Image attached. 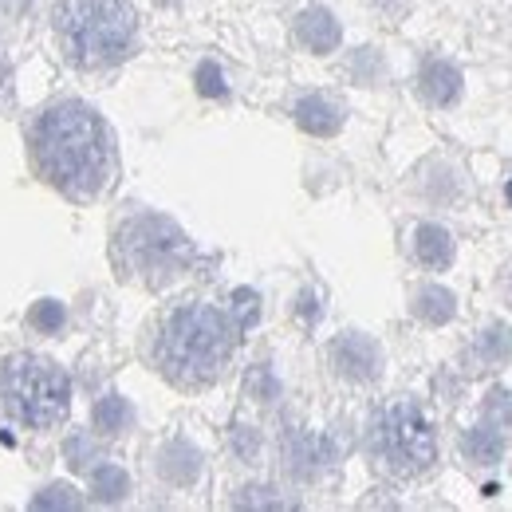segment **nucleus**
<instances>
[{
	"label": "nucleus",
	"mask_w": 512,
	"mask_h": 512,
	"mask_svg": "<svg viewBox=\"0 0 512 512\" xmlns=\"http://www.w3.org/2000/svg\"><path fill=\"white\" fill-rule=\"evenodd\" d=\"M40 178L71 201H95L115 182V138L87 103H52L28 130Z\"/></svg>",
	"instance_id": "obj_1"
},
{
	"label": "nucleus",
	"mask_w": 512,
	"mask_h": 512,
	"mask_svg": "<svg viewBox=\"0 0 512 512\" xmlns=\"http://www.w3.org/2000/svg\"><path fill=\"white\" fill-rule=\"evenodd\" d=\"M237 347V323L209 304H186L170 312L154 339V363L174 386H209Z\"/></svg>",
	"instance_id": "obj_2"
},
{
	"label": "nucleus",
	"mask_w": 512,
	"mask_h": 512,
	"mask_svg": "<svg viewBox=\"0 0 512 512\" xmlns=\"http://www.w3.org/2000/svg\"><path fill=\"white\" fill-rule=\"evenodd\" d=\"M56 32L67 64L103 71L130 56L138 16L127 0H64L56 12Z\"/></svg>",
	"instance_id": "obj_3"
},
{
	"label": "nucleus",
	"mask_w": 512,
	"mask_h": 512,
	"mask_svg": "<svg viewBox=\"0 0 512 512\" xmlns=\"http://www.w3.org/2000/svg\"><path fill=\"white\" fill-rule=\"evenodd\" d=\"M111 253H115L119 272L146 288H162L178 280L193 264L190 237L170 217H158V213H142V217H130L127 225H119Z\"/></svg>",
	"instance_id": "obj_4"
},
{
	"label": "nucleus",
	"mask_w": 512,
	"mask_h": 512,
	"mask_svg": "<svg viewBox=\"0 0 512 512\" xmlns=\"http://www.w3.org/2000/svg\"><path fill=\"white\" fill-rule=\"evenodd\" d=\"M71 383L67 375L40 359V355H12L0 367V410L28 426V430H52L67 418Z\"/></svg>",
	"instance_id": "obj_5"
},
{
	"label": "nucleus",
	"mask_w": 512,
	"mask_h": 512,
	"mask_svg": "<svg viewBox=\"0 0 512 512\" xmlns=\"http://www.w3.org/2000/svg\"><path fill=\"white\" fill-rule=\"evenodd\" d=\"M379 453L398 477H418L438 461V438L418 402H394L379 422Z\"/></svg>",
	"instance_id": "obj_6"
},
{
	"label": "nucleus",
	"mask_w": 512,
	"mask_h": 512,
	"mask_svg": "<svg viewBox=\"0 0 512 512\" xmlns=\"http://www.w3.org/2000/svg\"><path fill=\"white\" fill-rule=\"evenodd\" d=\"M331 367H335V375H343L351 383H375L383 375V351L371 335L347 331L331 343Z\"/></svg>",
	"instance_id": "obj_7"
},
{
	"label": "nucleus",
	"mask_w": 512,
	"mask_h": 512,
	"mask_svg": "<svg viewBox=\"0 0 512 512\" xmlns=\"http://www.w3.org/2000/svg\"><path fill=\"white\" fill-rule=\"evenodd\" d=\"M296 40H300L308 52L327 56V52L339 48L343 28H339V20H335L327 8H304V12L296 16Z\"/></svg>",
	"instance_id": "obj_8"
},
{
	"label": "nucleus",
	"mask_w": 512,
	"mask_h": 512,
	"mask_svg": "<svg viewBox=\"0 0 512 512\" xmlns=\"http://www.w3.org/2000/svg\"><path fill=\"white\" fill-rule=\"evenodd\" d=\"M461 71L446 60H430L418 75V95L430 103V107H453L461 99Z\"/></svg>",
	"instance_id": "obj_9"
},
{
	"label": "nucleus",
	"mask_w": 512,
	"mask_h": 512,
	"mask_svg": "<svg viewBox=\"0 0 512 512\" xmlns=\"http://www.w3.org/2000/svg\"><path fill=\"white\" fill-rule=\"evenodd\" d=\"M296 127L316 134V138H331L343 127V111L323 95H308V99L296 103Z\"/></svg>",
	"instance_id": "obj_10"
},
{
	"label": "nucleus",
	"mask_w": 512,
	"mask_h": 512,
	"mask_svg": "<svg viewBox=\"0 0 512 512\" xmlns=\"http://www.w3.org/2000/svg\"><path fill=\"white\" fill-rule=\"evenodd\" d=\"M331 461V446L316 434H292L288 438V469L296 477H316L323 465Z\"/></svg>",
	"instance_id": "obj_11"
},
{
	"label": "nucleus",
	"mask_w": 512,
	"mask_h": 512,
	"mask_svg": "<svg viewBox=\"0 0 512 512\" xmlns=\"http://www.w3.org/2000/svg\"><path fill=\"white\" fill-rule=\"evenodd\" d=\"M158 473L170 485H193L197 473H201V453L190 442H170V446L158 453Z\"/></svg>",
	"instance_id": "obj_12"
},
{
	"label": "nucleus",
	"mask_w": 512,
	"mask_h": 512,
	"mask_svg": "<svg viewBox=\"0 0 512 512\" xmlns=\"http://www.w3.org/2000/svg\"><path fill=\"white\" fill-rule=\"evenodd\" d=\"M414 256L426 264V268H449L453 264V237L449 229L426 221L414 229Z\"/></svg>",
	"instance_id": "obj_13"
},
{
	"label": "nucleus",
	"mask_w": 512,
	"mask_h": 512,
	"mask_svg": "<svg viewBox=\"0 0 512 512\" xmlns=\"http://www.w3.org/2000/svg\"><path fill=\"white\" fill-rule=\"evenodd\" d=\"M461 453H465V461H473V465H501V457H505V438H501V430L497 426H473V430H465L461 434Z\"/></svg>",
	"instance_id": "obj_14"
},
{
	"label": "nucleus",
	"mask_w": 512,
	"mask_h": 512,
	"mask_svg": "<svg viewBox=\"0 0 512 512\" xmlns=\"http://www.w3.org/2000/svg\"><path fill=\"white\" fill-rule=\"evenodd\" d=\"M414 316L426 323H449L457 316V296L449 288H438V284H426L418 296H414Z\"/></svg>",
	"instance_id": "obj_15"
},
{
	"label": "nucleus",
	"mask_w": 512,
	"mask_h": 512,
	"mask_svg": "<svg viewBox=\"0 0 512 512\" xmlns=\"http://www.w3.org/2000/svg\"><path fill=\"white\" fill-rule=\"evenodd\" d=\"M91 418H95L99 434H127L130 422H134V410H130V402L123 394H107V398H99Z\"/></svg>",
	"instance_id": "obj_16"
},
{
	"label": "nucleus",
	"mask_w": 512,
	"mask_h": 512,
	"mask_svg": "<svg viewBox=\"0 0 512 512\" xmlns=\"http://www.w3.org/2000/svg\"><path fill=\"white\" fill-rule=\"evenodd\" d=\"M130 489V477L119 469V465H95L91 469V493H95V501H103V505H111V501H123Z\"/></svg>",
	"instance_id": "obj_17"
},
{
	"label": "nucleus",
	"mask_w": 512,
	"mask_h": 512,
	"mask_svg": "<svg viewBox=\"0 0 512 512\" xmlns=\"http://www.w3.org/2000/svg\"><path fill=\"white\" fill-rule=\"evenodd\" d=\"M477 355L485 359V363H509L512 359V327L505 323H489L485 331H481V339H477Z\"/></svg>",
	"instance_id": "obj_18"
},
{
	"label": "nucleus",
	"mask_w": 512,
	"mask_h": 512,
	"mask_svg": "<svg viewBox=\"0 0 512 512\" xmlns=\"http://www.w3.org/2000/svg\"><path fill=\"white\" fill-rule=\"evenodd\" d=\"M485 422L497 426V430H509L512 426V390L505 386H493L489 398H485Z\"/></svg>",
	"instance_id": "obj_19"
},
{
	"label": "nucleus",
	"mask_w": 512,
	"mask_h": 512,
	"mask_svg": "<svg viewBox=\"0 0 512 512\" xmlns=\"http://www.w3.org/2000/svg\"><path fill=\"white\" fill-rule=\"evenodd\" d=\"M64 320H67V312H64V304L60 300H40L32 312H28V323L36 327V331H60L64 327Z\"/></svg>",
	"instance_id": "obj_20"
},
{
	"label": "nucleus",
	"mask_w": 512,
	"mask_h": 512,
	"mask_svg": "<svg viewBox=\"0 0 512 512\" xmlns=\"http://www.w3.org/2000/svg\"><path fill=\"white\" fill-rule=\"evenodd\" d=\"M32 505H36V509H75V505H79V497H75V489H71V485L56 481V485H48Z\"/></svg>",
	"instance_id": "obj_21"
},
{
	"label": "nucleus",
	"mask_w": 512,
	"mask_h": 512,
	"mask_svg": "<svg viewBox=\"0 0 512 512\" xmlns=\"http://www.w3.org/2000/svg\"><path fill=\"white\" fill-rule=\"evenodd\" d=\"M197 91L209 95V99H225L229 87H225V75L217 71V64H201L197 67Z\"/></svg>",
	"instance_id": "obj_22"
},
{
	"label": "nucleus",
	"mask_w": 512,
	"mask_h": 512,
	"mask_svg": "<svg viewBox=\"0 0 512 512\" xmlns=\"http://www.w3.org/2000/svg\"><path fill=\"white\" fill-rule=\"evenodd\" d=\"M237 505H241V509H284V501L276 497V489H260V485H253V489H241Z\"/></svg>",
	"instance_id": "obj_23"
},
{
	"label": "nucleus",
	"mask_w": 512,
	"mask_h": 512,
	"mask_svg": "<svg viewBox=\"0 0 512 512\" xmlns=\"http://www.w3.org/2000/svg\"><path fill=\"white\" fill-rule=\"evenodd\" d=\"M233 312L241 316V320H237V327H249V323L256 320V312H260V308H256V292H249V288L233 292Z\"/></svg>",
	"instance_id": "obj_24"
},
{
	"label": "nucleus",
	"mask_w": 512,
	"mask_h": 512,
	"mask_svg": "<svg viewBox=\"0 0 512 512\" xmlns=\"http://www.w3.org/2000/svg\"><path fill=\"white\" fill-rule=\"evenodd\" d=\"M12 103V71H8V56L0 52V111Z\"/></svg>",
	"instance_id": "obj_25"
},
{
	"label": "nucleus",
	"mask_w": 512,
	"mask_h": 512,
	"mask_svg": "<svg viewBox=\"0 0 512 512\" xmlns=\"http://www.w3.org/2000/svg\"><path fill=\"white\" fill-rule=\"evenodd\" d=\"M32 8V0H0V16H24Z\"/></svg>",
	"instance_id": "obj_26"
},
{
	"label": "nucleus",
	"mask_w": 512,
	"mask_h": 512,
	"mask_svg": "<svg viewBox=\"0 0 512 512\" xmlns=\"http://www.w3.org/2000/svg\"><path fill=\"white\" fill-rule=\"evenodd\" d=\"M237 430H241V453H253L256 438H253V434H245V426H237Z\"/></svg>",
	"instance_id": "obj_27"
},
{
	"label": "nucleus",
	"mask_w": 512,
	"mask_h": 512,
	"mask_svg": "<svg viewBox=\"0 0 512 512\" xmlns=\"http://www.w3.org/2000/svg\"><path fill=\"white\" fill-rule=\"evenodd\" d=\"M509 300H512V280H509Z\"/></svg>",
	"instance_id": "obj_28"
}]
</instances>
